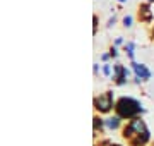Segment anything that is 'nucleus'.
<instances>
[{
  "mask_svg": "<svg viewBox=\"0 0 154 146\" xmlns=\"http://www.w3.org/2000/svg\"><path fill=\"white\" fill-rule=\"evenodd\" d=\"M142 11H144V17H146V19H149V17H151V14H149V9H147V7H142Z\"/></svg>",
  "mask_w": 154,
  "mask_h": 146,
  "instance_id": "0eeeda50",
  "label": "nucleus"
},
{
  "mask_svg": "<svg viewBox=\"0 0 154 146\" xmlns=\"http://www.w3.org/2000/svg\"><path fill=\"white\" fill-rule=\"evenodd\" d=\"M96 108L98 110H101V112H108L111 107V93H105L103 96H99V98H96Z\"/></svg>",
  "mask_w": 154,
  "mask_h": 146,
  "instance_id": "7ed1b4c3",
  "label": "nucleus"
},
{
  "mask_svg": "<svg viewBox=\"0 0 154 146\" xmlns=\"http://www.w3.org/2000/svg\"><path fill=\"white\" fill-rule=\"evenodd\" d=\"M115 146H118V144H115Z\"/></svg>",
  "mask_w": 154,
  "mask_h": 146,
  "instance_id": "9d476101",
  "label": "nucleus"
},
{
  "mask_svg": "<svg viewBox=\"0 0 154 146\" xmlns=\"http://www.w3.org/2000/svg\"><path fill=\"white\" fill-rule=\"evenodd\" d=\"M125 74H127V71L122 65H116V76H118V83H123V79H125Z\"/></svg>",
  "mask_w": 154,
  "mask_h": 146,
  "instance_id": "39448f33",
  "label": "nucleus"
},
{
  "mask_svg": "<svg viewBox=\"0 0 154 146\" xmlns=\"http://www.w3.org/2000/svg\"><path fill=\"white\" fill-rule=\"evenodd\" d=\"M142 110L140 105H139L135 100L132 98H122L118 103H116V112L120 117H134L135 113H139Z\"/></svg>",
  "mask_w": 154,
  "mask_h": 146,
  "instance_id": "f03ea898",
  "label": "nucleus"
},
{
  "mask_svg": "<svg viewBox=\"0 0 154 146\" xmlns=\"http://www.w3.org/2000/svg\"><path fill=\"white\" fill-rule=\"evenodd\" d=\"M125 138L130 139L132 144H144L149 138V132L140 120H132L125 129Z\"/></svg>",
  "mask_w": 154,
  "mask_h": 146,
  "instance_id": "f257e3e1",
  "label": "nucleus"
},
{
  "mask_svg": "<svg viewBox=\"0 0 154 146\" xmlns=\"http://www.w3.org/2000/svg\"><path fill=\"white\" fill-rule=\"evenodd\" d=\"M134 71H135V74H137L139 78H142V79H149V71L144 65H140V64H134Z\"/></svg>",
  "mask_w": 154,
  "mask_h": 146,
  "instance_id": "20e7f679",
  "label": "nucleus"
},
{
  "mask_svg": "<svg viewBox=\"0 0 154 146\" xmlns=\"http://www.w3.org/2000/svg\"><path fill=\"white\" fill-rule=\"evenodd\" d=\"M120 2H123V0H120Z\"/></svg>",
  "mask_w": 154,
  "mask_h": 146,
  "instance_id": "1a4fd4ad",
  "label": "nucleus"
},
{
  "mask_svg": "<svg viewBox=\"0 0 154 146\" xmlns=\"http://www.w3.org/2000/svg\"><path fill=\"white\" fill-rule=\"evenodd\" d=\"M108 125H110V127H116V125H118V119H111L110 122H108Z\"/></svg>",
  "mask_w": 154,
  "mask_h": 146,
  "instance_id": "423d86ee",
  "label": "nucleus"
},
{
  "mask_svg": "<svg viewBox=\"0 0 154 146\" xmlns=\"http://www.w3.org/2000/svg\"><path fill=\"white\" fill-rule=\"evenodd\" d=\"M123 23H125V26H130V23H132V17H125V21H123Z\"/></svg>",
  "mask_w": 154,
  "mask_h": 146,
  "instance_id": "6e6552de",
  "label": "nucleus"
}]
</instances>
